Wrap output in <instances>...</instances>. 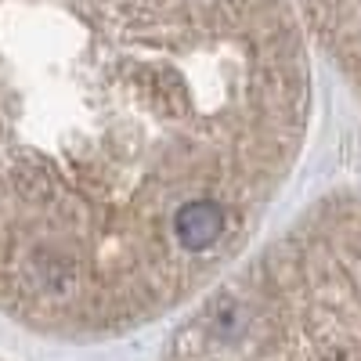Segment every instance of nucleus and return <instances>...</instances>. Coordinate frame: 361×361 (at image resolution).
Wrapping results in <instances>:
<instances>
[{"label":"nucleus","mask_w":361,"mask_h":361,"mask_svg":"<svg viewBox=\"0 0 361 361\" xmlns=\"http://www.w3.org/2000/svg\"><path fill=\"white\" fill-rule=\"evenodd\" d=\"M289 0H0V311L134 333L235 257L296 159Z\"/></svg>","instance_id":"nucleus-1"},{"label":"nucleus","mask_w":361,"mask_h":361,"mask_svg":"<svg viewBox=\"0 0 361 361\" xmlns=\"http://www.w3.org/2000/svg\"><path fill=\"white\" fill-rule=\"evenodd\" d=\"M163 361H361V199L322 202L221 279Z\"/></svg>","instance_id":"nucleus-2"}]
</instances>
